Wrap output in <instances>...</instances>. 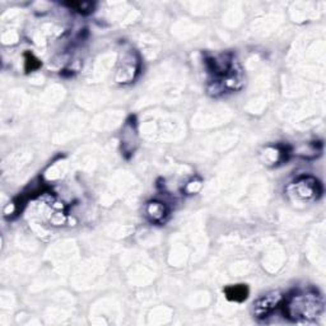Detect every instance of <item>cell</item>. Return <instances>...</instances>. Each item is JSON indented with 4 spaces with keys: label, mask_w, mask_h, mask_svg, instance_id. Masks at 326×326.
<instances>
[{
    "label": "cell",
    "mask_w": 326,
    "mask_h": 326,
    "mask_svg": "<svg viewBox=\"0 0 326 326\" xmlns=\"http://www.w3.org/2000/svg\"><path fill=\"white\" fill-rule=\"evenodd\" d=\"M323 303L322 300L316 293H306V295L293 296L284 305L285 316L295 320L305 318H315L322 312Z\"/></svg>",
    "instance_id": "1"
},
{
    "label": "cell",
    "mask_w": 326,
    "mask_h": 326,
    "mask_svg": "<svg viewBox=\"0 0 326 326\" xmlns=\"http://www.w3.org/2000/svg\"><path fill=\"white\" fill-rule=\"evenodd\" d=\"M69 7L74 8L78 12H91V8H93V4L92 3H70Z\"/></svg>",
    "instance_id": "6"
},
{
    "label": "cell",
    "mask_w": 326,
    "mask_h": 326,
    "mask_svg": "<svg viewBox=\"0 0 326 326\" xmlns=\"http://www.w3.org/2000/svg\"><path fill=\"white\" fill-rule=\"evenodd\" d=\"M280 302H282V296H280L279 293H269V295L260 298L258 302L253 303V313L256 315V317H265V316H268Z\"/></svg>",
    "instance_id": "2"
},
{
    "label": "cell",
    "mask_w": 326,
    "mask_h": 326,
    "mask_svg": "<svg viewBox=\"0 0 326 326\" xmlns=\"http://www.w3.org/2000/svg\"><path fill=\"white\" fill-rule=\"evenodd\" d=\"M147 213L151 216V220L154 221V222H159V221L163 220V216L166 215V206L162 203H158V201H152V203L148 204V208H147Z\"/></svg>",
    "instance_id": "4"
},
{
    "label": "cell",
    "mask_w": 326,
    "mask_h": 326,
    "mask_svg": "<svg viewBox=\"0 0 326 326\" xmlns=\"http://www.w3.org/2000/svg\"><path fill=\"white\" fill-rule=\"evenodd\" d=\"M40 66V61L37 60L36 58H34L33 55H31V54H27V58H26V69L27 70H34V69H37Z\"/></svg>",
    "instance_id": "5"
},
{
    "label": "cell",
    "mask_w": 326,
    "mask_h": 326,
    "mask_svg": "<svg viewBox=\"0 0 326 326\" xmlns=\"http://www.w3.org/2000/svg\"><path fill=\"white\" fill-rule=\"evenodd\" d=\"M226 297L231 301H236V302H242L247 298L248 296V288L246 284H236L230 285L225 289Z\"/></svg>",
    "instance_id": "3"
}]
</instances>
